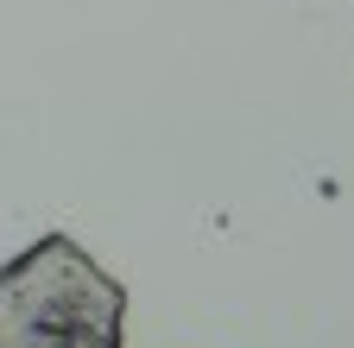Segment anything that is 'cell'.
Wrapping results in <instances>:
<instances>
[{"mask_svg":"<svg viewBox=\"0 0 354 348\" xmlns=\"http://www.w3.org/2000/svg\"><path fill=\"white\" fill-rule=\"evenodd\" d=\"M127 291L70 235H44L0 266V348H120Z\"/></svg>","mask_w":354,"mask_h":348,"instance_id":"obj_1","label":"cell"}]
</instances>
